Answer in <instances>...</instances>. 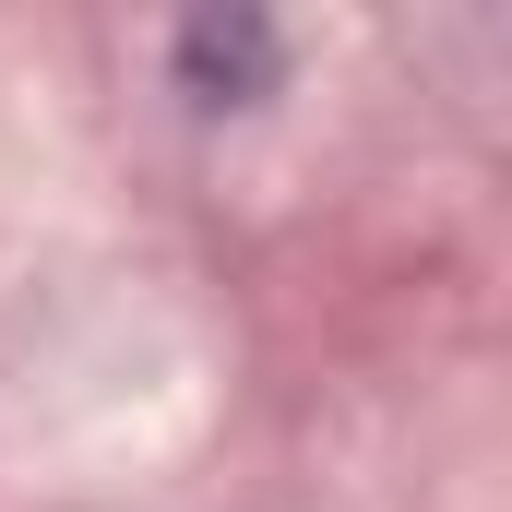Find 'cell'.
Masks as SVG:
<instances>
[{
    "label": "cell",
    "instance_id": "cell-1",
    "mask_svg": "<svg viewBox=\"0 0 512 512\" xmlns=\"http://www.w3.org/2000/svg\"><path fill=\"white\" fill-rule=\"evenodd\" d=\"M167 60H179V96L191 108H251V96H274V72H286V24L274 12H191Z\"/></svg>",
    "mask_w": 512,
    "mask_h": 512
}]
</instances>
